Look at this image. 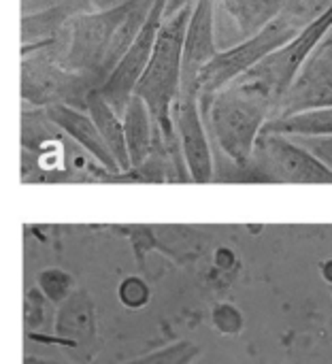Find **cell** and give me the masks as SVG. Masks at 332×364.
Here are the masks:
<instances>
[{
    "mask_svg": "<svg viewBox=\"0 0 332 364\" xmlns=\"http://www.w3.org/2000/svg\"><path fill=\"white\" fill-rule=\"evenodd\" d=\"M273 115V100L243 79L224 87L203 109L205 124L209 126L215 143L241 171L250 168L256 143Z\"/></svg>",
    "mask_w": 332,
    "mask_h": 364,
    "instance_id": "1",
    "label": "cell"
},
{
    "mask_svg": "<svg viewBox=\"0 0 332 364\" xmlns=\"http://www.w3.org/2000/svg\"><path fill=\"white\" fill-rule=\"evenodd\" d=\"M192 6H186L183 11H179L173 17H166L162 21L149 66H147L145 75L141 77L136 92H134V96L143 98L145 105L149 107V111L158 124V130L162 134L175 132L171 113L181 94L183 43H186Z\"/></svg>",
    "mask_w": 332,
    "mask_h": 364,
    "instance_id": "2",
    "label": "cell"
},
{
    "mask_svg": "<svg viewBox=\"0 0 332 364\" xmlns=\"http://www.w3.org/2000/svg\"><path fill=\"white\" fill-rule=\"evenodd\" d=\"M305 26L307 23H303V13H286L256 36L222 49L215 55V60L198 75L196 87H198L200 111L213 100L215 94H220L224 87L247 75L271 53L288 45Z\"/></svg>",
    "mask_w": 332,
    "mask_h": 364,
    "instance_id": "3",
    "label": "cell"
},
{
    "mask_svg": "<svg viewBox=\"0 0 332 364\" xmlns=\"http://www.w3.org/2000/svg\"><path fill=\"white\" fill-rule=\"evenodd\" d=\"M128 2L79 15L68 28V45L62 64L85 77L96 90L107 81V62L115 34L128 13Z\"/></svg>",
    "mask_w": 332,
    "mask_h": 364,
    "instance_id": "4",
    "label": "cell"
},
{
    "mask_svg": "<svg viewBox=\"0 0 332 364\" xmlns=\"http://www.w3.org/2000/svg\"><path fill=\"white\" fill-rule=\"evenodd\" d=\"M331 30L332 0L328 2V6H324V11L320 15H316L307 21V26L288 45H284L282 49L271 53L264 62H260L256 68H252L241 79L247 81L250 85L258 87L260 92H264L273 100L275 111H277L286 92L290 90V85L299 77L301 68L316 53V49L326 41Z\"/></svg>",
    "mask_w": 332,
    "mask_h": 364,
    "instance_id": "5",
    "label": "cell"
},
{
    "mask_svg": "<svg viewBox=\"0 0 332 364\" xmlns=\"http://www.w3.org/2000/svg\"><path fill=\"white\" fill-rule=\"evenodd\" d=\"M21 96L26 102L36 107H53V105H70L79 102L85 107L87 94L96 90L85 77L68 70L64 64L55 62L53 47L34 49L21 53Z\"/></svg>",
    "mask_w": 332,
    "mask_h": 364,
    "instance_id": "6",
    "label": "cell"
},
{
    "mask_svg": "<svg viewBox=\"0 0 332 364\" xmlns=\"http://www.w3.org/2000/svg\"><path fill=\"white\" fill-rule=\"evenodd\" d=\"M252 173L279 183H332V171L296 139L262 130L252 162Z\"/></svg>",
    "mask_w": 332,
    "mask_h": 364,
    "instance_id": "7",
    "label": "cell"
},
{
    "mask_svg": "<svg viewBox=\"0 0 332 364\" xmlns=\"http://www.w3.org/2000/svg\"><path fill=\"white\" fill-rule=\"evenodd\" d=\"M164 9H166V0H156L154 9L141 30V34L136 36V41L132 43V47L126 51V55L119 60V64L113 68V73L107 77V81L98 87L100 96L119 113L124 115L128 102L132 100L136 85L141 81V77L145 75L154 47H156V38L160 32V26L164 21Z\"/></svg>",
    "mask_w": 332,
    "mask_h": 364,
    "instance_id": "8",
    "label": "cell"
},
{
    "mask_svg": "<svg viewBox=\"0 0 332 364\" xmlns=\"http://www.w3.org/2000/svg\"><path fill=\"white\" fill-rule=\"evenodd\" d=\"M171 117L179 136V149L186 160L190 179L196 183H209L215 177V162L198 102V92L181 90Z\"/></svg>",
    "mask_w": 332,
    "mask_h": 364,
    "instance_id": "9",
    "label": "cell"
},
{
    "mask_svg": "<svg viewBox=\"0 0 332 364\" xmlns=\"http://www.w3.org/2000/svg\"><path fill=\"white\" fill-rule=\"evenodd\" d=\"M332 107V43H322L301 68L299 77L279 102L275 117H288ZM273 117V119H275Z\"/></svg>",
    "mask_w": 332,
    "mask_h": 364,
    "instance_id": "10",
    "label": "cell"
},
{
    "mask_svg": "<svg viewBox=\"0 0 332 364\" xmlns=\"http://www.w3.org/2000/svg\"><path fill=\"white\" fill-rule=\"evenodd\" d=\"M215 6L218 0H196L188 21L183 43V77L181 90L198 92V75L215 60L222 51L220 36L215 30Z\"/></svg>",
    "mask_w": 332,
    "mask_h": 364,
    "instance_id": "11",
    "label": "cell"
},
{
    "mask_svg": "<svg viewBox=\"0 0 332 364\" xmlns=\"http://www.w3.org/2000/svg\"><path fill=\"white\" fill-rule=\"evenodd\" d=\"M96 11L90 0H55L53 4L21 15V53L55 47L58 34L83 15Z\"/></svg>",
    "mask_w": 332,
    "mask_h": 364,
    "instance_id": "12",
    "label": "cell"
},
{
    "mask_svg": "<svg viewBox=\"0 0 332 364\" xmlns=\"http://www.w3.org/2000/svg\"><path fill=\"white\" fill-rule=\"evenodd\" d=\"M45 113L58 130H62L66 136H70L102 168H107L109 173H115V175L122 173L119 164L115 162L111 149L107 147L102 134L98 132V128L87 111H79L77 107H70V105H53V107H47Z\"/></svg>",
    "mask_w": 332,
    "mask_h": 364,
    "instance_id": "13",
    "label": "cell"
},
{
    "mask_svg": "<svg viewBox=\"0 0 332 364\" xmlns=\"http://www.w3.org/2000/svg\"><path fill=\"white\" fill-rule=\"evenodd\" d=\"M237 28V43L247 41L286 13H309L307 0H218ZM235 43V45H237Z\"/></svg>",
    "mask_w": 332,
    "mask_h": 364,
    "instance_id": "14",
    "label": "cell"
},
{
    "mask_svg": "<svg viewBox=\"0 0 332 364\" xmlns=\"http://www.w3.org/2000/svg\"><path fill=\"white\" fill-rule=\"evenodd\" d=\"M96 328V309L87 290H75L55 311L53 333L70 350L94 346Z\"/></svg>",
    "mask_w": 332,
    "mask_h": 364,
    "instance_id": "15",
    "label": "cell"
},
{
    "mask_svg": "<svg viewBox=\"0 0 332 364\" xmlns=\"http://www.w3.org/2000/svg\"><path fill=\"white\" fill-rule=\"evenodd\" d=\"M122 119H124V132H126V145H128L130 164H132V168H139L151 156L158 124H156L149 107L145 105V100L139 98V96H132V100L128 102Z\"/></svg>",
    "mask_w": 332,
    "mask_h": 364,
    "instance_id": "16",
    "label": "cell"
},
{
    "mask_svg": "<svg viewBox=\"0 0 332 364\" xmlns=\"http://www.w3.org/2000/svg\"><path fill=\"white\" fill-rule=\"evenodd\" d=\"M85 111L92 115L98 132L102 134L107 147L111 149L115 162L119 164L122 173L130 171V156H128V145H126V132H124V119L122 115L100 96L98 90H92L85 100Z\"/></svg>",
    "mask_w": 332,
    "mask_h": 364,
    "instance_id": "17",
    "label": "cell"
},
{
    "mask_svg": "<svg viewBox=\"0 0 332 364\" xmlns=\"http://www.w3.org/2000/svg\"><path fill=\"white\" fill-rule=\"evenodd\" d=\"M264 130L290 139H326L332 136V107L305 111L288 117H275L264 126Z\"/></svg>",
    "mask_w": 332,
    "mask_h": 364,
    "instance_id": "18",
    "label": "cell"
},
{
    "mask_svg": "<svg viewBox=\"0 0 332 364\" xmlns=\"http://www.w3.org/2000/svg\"><path fill=\"white\" fill-rule=\"evenodd\" d=\"M36 288L47 296L49 303L53 305H62L66 299H70V294L77 290L75 288V279L68 271L64 269H43L36 277Z\"/></svg>",
    "mask_w": 332,
    "mask_h": 364,
    "instance_id": "19",
    "label": "cell"
},
{
    "mask_svg": "<svg viewBox=\"0 0 332 364\" xmlns=\"http://www.w3.org/2000/svg\"><path fill=\"white\" fill-rule=\"evenodd\" d=\"M200 346L192 343V341H179L173 343L168 348L156 350L151 354H145L141 358L128 360L124 364H192L200 356Z\"/></svg>",
    "mask_w": 332,
    "mask_h": 364,
    "instance_id": "20",
    "label": "cell"
},
{
    "mask_svg": "<svg viewBox=\"0 0 332 364\" xmlns=\"http://www.w3.org/2000/svg\"><path fill=\"white\" fill-rule=\"evenodd\" d=\"M117 299H119V303L126 309L139 311V309H143V307L149 305V301H151V288H149V284L143 277L130 275V277H124L119 282V286H117Z\"/></svg>",
    "mask_w": 332,
    "mask_h": 364,
    "instance_id": "21",
    "label": "cell"
},
{
    "mask_svg": "<svg viewBox=\"0 0 332 364\" xmlns=\"http://www.w3.org/2000/svg\"><path fill=\"white\" fill-rule=\"evenodd\" d=\"M211 322H213V328L226 337L241 335L245 326V318L241 309L232 303H218L211 311Z\"/></svg>",
    "mask_w": 332,
    "mask_h": 364,
    "instance_id": "22",
    "label": "cell"
},
{
    "mask_svg": "<svg viewBox=\"0 0 332 364\" xmlns=\"http://www.w3.org/2000/svg\"><path fill=\"white\" fill-rule=\"evenodd\" d=\"M47 296L34 286L23 296V326L28 333H34L43 328L45 324V309H47Z\"/></svg>",
    "mask_w": 332,
    "mask_h": 364,
    "instance_id": "23",
    "label": "cell"
},
{
    "mask_svg": "<svg viewBox=\"0 0 332 364\" xmlns=\"http://www.w3.org/2000/svg\"><path fill=\"white\" fill-rule=\"evenodd\" d=\"M301 145H305L316 158H320L332 171V136L326 139H296Z\"/></svg>",
    "mask_w": 332,
    "mask_h": 364,
    "instance_id": "24",
    "label": "cell"
},
{
    "mask_svg": "<svg viewBox=\"0 0 332 364\" xmlns=\"http://www.w3.org/2000/svg\"><path fill=\"white\" fill-rule=\"evenodd\" d=\"M213 262H215V267H218V269L228 271V269H232V267H235V262H237V254H235L230 247H218V250H215V254H213Z\"/></svg>",
    "mask_w": 332,
    "mask_h": 364,
    "instance_id": "25",
    "label": "cell"
},
{
    "mask_svg": "<svg viewBox=\"0 0 332 364\" xmlns=\"http://www.w3.org/2000/svg\"><path fill=\"white\" fill-rule=\"evenodd\" d=\"M196 0H166V9H164V19L166 17H173L175 13L183 11L186 6H192Z\"/></svg>",
    "mask_w": 332,
    "mask_h": 364,
    "instance_id": "26",
    "label": "cell"
},
{
    "mask_svg": "<svg viewBox=\"0 0 332 364\" xmlns=\"http://www.w3.org/2000/svg\"><path fill=\"white\" fill-rule=\"evenodd\" d=\"M320 275H322V279L331 286L332 290V258L324 260V262L320 264Z\"/></svg>",
    "mask_w": 332,
    "mask_h": 364,
    "instance_id": "27",
    "label": "cell"
},
{
    "mask_svg": "<svg viewBox=\"0 0 332 364\" xmlns=\"http://www.w3.org/2000/svg\"><path fill=\"white\" fill-rule=\"evenodd\" d=\"M90 2H92V6H94L96 11H100V9L117 6V4H122V2H126V0H90Z\"/></svg>",
    "mask_w": 332,
    "mask_h": 364,
    "instance_id": "28",
    "label": "cell"
},
{
    "mask_svg": "<svg viewBox=\"0 0 332 364\" xmlns=\"http://www.w3.org/2000/svg\"><path fill=\"white\" fill-rule=\"evenodd\" d=\"M23 364H47L45 360H38V358H32V356H26Z\"/></svg>",
    "mask_w": 332,
    "mask_h": 364,
    "instance_id": "29",
    "label": "cell"
},
{
    "mask_svg": "<svg viewBox=\"0 0 332 364\" xmlns=\"http://www.w3.org/2000/svg\"><path fill=\"white\" fill-rule=\"evenodd\" d=\"M324 43H332V30H331V34L326 36V41H324Z\"/></svg>",
    "mask_w": 332,
    "mask_h": 364,
    "instance_id": "30",
    "label": "cell"
}]
</instances>
